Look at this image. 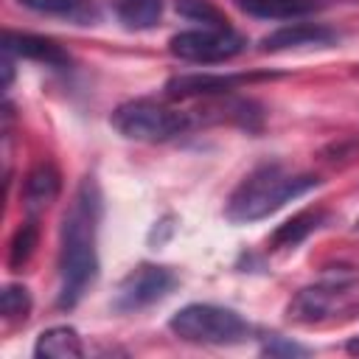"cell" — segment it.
<instances>
[{"label": "cell", "mask_w": 359, "mask_h": 359, "mask_svg": "<svg viewBox=\"0 0 359 359\" xmlns=\"http://www.w3.org/2000/svg\"><path fill=\"white\" fill-rule=\"evenodd\" d=\"M101 191L93 177H84L65 219L59 238V309H73L98 275V236Z\"/></svg>", "instance_id": "6da1fadb"}, {"label": "cell", "mask_w": 359, "mask_h": 359, "mask_svg": "<svg viewBox=\"0 0 359 359\" xmlns=\"http://www.w3.org/2000/svg\"><path fill=\"white\" fill-rule=\"evenodd\" d=\"M317 185L320 180L311 174H292L280 163H264V165H255L233 188L224 205V216L233 224H250V222L266 219L269 213L280 210L286 202L309 194Z\"/></svg>", "instance_id": "7a4b0ae2"}, {"label": "cell", "mask_w": 359, "mask_h": 359, "mask_svg": "<svg viewBox=\"0 0 359 359\" xmlns=\"http://www.w3.org/2000/svg\"><path fill=\"white\" fill-rule=\"evenodd\" d=\"M356 286L359 275L351 266H331L317 283H309L294 292V297L286 303V320L297 325L348 320L359 311Z\"/></svg>", "instance_id": "3957f363"}, {"label": "cell", "mask_w": 359, "mask_h": 359, "mask_svg": "<svg viewBox=\"0 0 359 359\" xmlns=\"http://www.w3.org/2000/svg\"><path fill=\"white\" fill-rule=\"evenodd\" d=\"M168 331L191 345H236L250 334L247 320L216 303H188L171 314Z\"/></svg>", "instance_id": "277c9868"}, {"label": "cell", "mask_w": 359, "mask_h": 359, "mask_svg": "<svg viewBox=\"0 0 359 359\" xmlns=\"http://www.w3.org/2000/svg\"><path fill=\"white\" fill-rule=\"evenodd\" d=\"M109 123L126 140L163 143V140H171L182 132H188L191 118H188V112L163 107L149 98H137V101H123L121 107H115V112L109 115Z\"/></svg>", "instance_id": "5b68a950"}, {"label": "cell", "mask_w": 359, "mask_h": 359, "mask_svg": "<svg viewBox=\"0 0 359 359\" xmlns=\"http://www.w3.org/2000/svg\"><path fill=\"white\" fill-rule=\"evenodd\" d=\"M247 48V39L233 28H191L168 39L171 56L194 65H216L238 56Z\"/></svg>", "instance_id": "8992f818"}, {"label": "cell", "mask_w": 359, "mask_h": 359, "mask_svg": "<svg viewBox=\"0 0 359 359\" xmlns=\"http://www.w3.org/2000/svg\"><path fill=\"white\" fill-rule=\"evenodd\" d=\"M177 286V275L168 266L160 264H137L115 289L112 297V311L118 314H132L140 309H149L151 303L163 300L171 289Z\"/></svg>", "instance_id": "52a82bcc"}, {"label": "cell", "mask_w": 359, "mask_h": 359, "mask_svg": "<svg viewBox=\"0 0 359 359\" xmlns=\"http://www.w3.org/2000/svg\"><path fill=\"white\" fill-rule=\"evenodd\" d=\"M339 39V34L323 22H286L275 31H269L258 48L264 53H280V50H297V48H328Z\"/></svg>", "instance_id": "ba28073f"}, {"label": "cell", "mask_w": 359, "mask_h": 359, "mask_svg": "<svg viewBox=\"0 0 359 359\" xmlns=\"http://www.w3.org/2000/svg\"><path fill=\"white\" fill-rule=\"evenodd\" d=\"M3 53L42 62L48 67H67L70 65V53L59 42H53L48 36H36V34H22V31H6L3 34Z\"/></svg>", "instance_id": "9c48e42d"}, {"label": "cell", "mask_w": 359, "mask_h": 359, "mask_svg": "<svg viewBox=\"0 0 359 359\" xmlns=\"http://www.w3.org/2000/svg\"><path fill=\"white\" fill-rule=\"evenodd\" d=\"M252 76L247 73H182L165 81V95L168 98H194V95H222L236 90L241 81H250Z\"/></svg>", "instance_id": "30bf717a"}, {"label": "cell", "mask_w": 359, "mask_h": 359, "mask_svg": "<svg viewBox=\"0 0 359 359\" xmlns=\"http://www.w3.org/2000/svg\"><path fill=\"white\" fill-rule=\"evenodd\" d=\"M62 191V174L53 163H36L28 174H25V182H22V205L25 210L36 213V210H45Z\"/></svg>", "instance_id": "8fae6325"}, {"label": "cell", "mask_w": 359, "mask_h": 359, "mask_svg": "<svg viewBox=\"0 0 359 359\" xmlns=\"http://www.w3.org/2000/svg\"><path fill=\"white\" fill-rule=\"evenodd\" d=\"M34 356L36 359H79L84 356V345L73 325H50L36 337Z\"/></svg>", "instance_id": "7c38bea8"}, {"label": "cell", "mask_w": 359, "mask_h": 359, "mask_svg": "<svg viewBox=\"0 0 359 359\" xmlns=\"http://www.w3.org/2000/svg\"><path fill=\"white\" fill-rule=\"evenodd\" d=\"M22 8L45 14V17H59L70 20L76 25H93L98 22V6L93 0H17Z\"/></svg>", "instance_id": "4fadbf2b"}, {"label": "cell", "mask_w": 359, "mask_h": 359, "mask_svg": "<svg viewBox=\"0 0 359 359\" xmlns=\"http://www.w3.org/2000/svg\"><path fill=\"white\" fill-rule=\"evenodd\" d=\"M236 6L258 20H292L314 11L320 0H236Z\"/></svg>", "instance_id": "5bb4252c"}, {"label": "cell", "mask_w": 359, "mask_h": 359, "mask_svg": "<svg viewBox=\"0 0 359 359\" xmlns=\"http://www.w3.org/2000/svg\"><path fill=\"white\" fill-rule=\"evenodd\" d=\"M118 22L129 31H149L163 17V0H112Z\"/></svg>", "instance_id": "9a60e30c"}, {"label": "cell", "mask_w": 359, "mask_h": 359, "mask_svg": "<svg viewBox=\"0 0 359 359\" xmlns=\"http://www.w3.org/2000/svg\"><path fill=\"white\" fill-rule=\"evenodd\" d=\"M328 222L325 210H303L297 216H292L289 222H283L275 233H272V247L275 250H286V247H297L306 236H311L317 227H323Z\"/></svg>", "instance_id": "2e32d148"}, {"label": "cell", "mask_w": 359, "mask_h": 359, "mask_svg": "<svg viewBox=\"0 0 359 359\" xmlns=\"http://www.w3.org/2000/svg\"><path fill=\"white\" fill-rule=\"evenodd\" d=\"M174 6L180 17L191 22H202V28H230L227 17L210 0H174Z\"/></svg>", "instance_id": "e0dca14e"}, {"label": "cell", "mask_w": 359, "mask_h": 359, "mask_svg": "<svg viewBox=\"0 0 359 359\" xmlns=\"http://www.w3.org/2000/svg\"><path fill=\"white\" fill-rule=\"evenodd\" d=\"M36 238H39L36 222H22V224L14 230V236H11V241H8V266H11L14 272H20V269L25 266V261L31 258V252H34V247H36Z\"/></svg>", "instance_id": "ac0fdd59"}, {"label": "cell", "mask_w": 359, "mask_h": 359, "mask_svg": "<svg viewBox=\"0 0 359 359\" xmlns=\"http://www.w3.org/2000/svg\"><path fill=\"white\" fill-rule=\"evenodd\" d=\"M0 311L6 320H25L31 311V292L22 283H8L0 294Z\"/></svg>", "instance_id": "d6986e66"}, {"label": "cell", "mask_w": 359, "mask_h": 359, "mask_svg": "<svg viewBox=\"0 0 359 359\" xmlns=\"http://www.w3.org/2000/svg\"><path fill=\"white\" fill-rule=\"evenodd\" d=\"M261 351L269 353V356H303V353H309V348H303L297 342H289L283 337H269Z\"/></svg>", "instance_id": "ffe728a7"}, {"label": "cell", "mask_w": 359, "mask_h": 359, "mask_svg": "<svg viewBox=\"0 0 359 359\" xmlns=\"http://www.w3.org/2000/svg\"><path fill=\"white\" fill-rule=\"evenodd\" d=\"M348 351H351V353H359V339H353V342H348Z\"/></svg>", "instance_id": "44dd1931"}, {"label": "cell", "mask_w": 359, "mask_h": 359, "mask_svg": "<svg viewBox=\"0 0 359 359\" xmlns=\"http://www.w3.org/2000/svg\"><path fill=\"white\" fill-rule=\"evenodd\" d=\"M353 230H356V233H359V216H356V222H353Z\"/></svg>", "instance_id": "7402d4cb"}]
</instances>
